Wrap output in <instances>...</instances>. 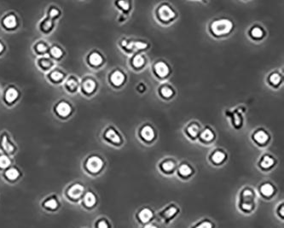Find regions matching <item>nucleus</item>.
<instances>
[{
  "label": "nucleus",
  "instance_id": "1",
  "mask_svg": "<svg viewBox=\"0 0 284 228\" xmlns=\"http://www.w3.org/2000/svg\"><path fill=\"white\" fill-rule=\"evenodd\" d=\"M232 28V24L231 21L227 19H221L216 21L212 24V31L216 35H224L228 33Z\"/></svg>",
  "mask_w": 284,
  "mask_h": 228
},
{
  "label": "nucleus",
  "instance_id": "2",
  "mask_svg": "<svg viewBox=\"0 0 284 228\" xmlns=\"http://www.w3.org/2000/svg\"><path fill=\"white\" fill-rule=\"evenodd\" d=\"M85 194V187L79 183L73 184L67 191V197L69 201L77 203L80 199H82L83 196Z\"/></svg>",
  "mask_w": 284,
  "mask_h": 228
},
{
  "label": "nucleus",
  "instance_id": "3",
  "mask_svg": "<svg viewBox=\"0 0 284 228\" xmlns=\"http://www.w3.org/2000/svg\"><path fill=\"white\" fill-rule=\"evenodd\" d=\"M60 202L56 197H49L41 203V207L50 214L56 213L60 208Z\"/></svg>",
  "mask_w": 284,
  "mask_h": 228
},
{
  "label": "nucleus",
  "instance_id": "4",
  "mask_svg": "<svg viewBox=\"0 0 284 228\" xmlns=\"http://www.w3.org/2000/svg\"><path fill=\"white\" fill-rule=\"evenodd\" d=\"M86 169L88 171L93 174L99 172L103 166V162L102 159L97 156H92L86 162Z\"/></svg>",
  "mask_w": 284,
  "mask_h": 228
},
{
  "label": "nucleus",
  "instance_id": "5",
  "mask_svg": "<svg viewBox=\"0 0 284 228\" xmlns=\"http://www.w3.org/2000/svg\"><path fill=\"white\" fill-rule=\"evenodd\" d=\"M81 200H82L83 207L88 209L94 208V206L96 204V196L92 192H86Z\"/></svg>",
  "mask_w": 284,
  "mask_h": 228
},
{
  "label": "nucleus",
  "instance_id": "6",
  "mask_svg": "<svg viewBox=\"0 0 284 228\" xmlns=\"http://www.w3.org/2000/svg\"><path fill=\"white\" fill-rule=\"evenodd\" d=\"M243 201H242V203L241 205V208L242 209H244L245 211H248V210H251L253 207H254V202H253V193H252L251 191L249 190H246L244 192H243Z\"/></svg>",
  "mask_w": 284,
  "mask_h": 228
},
{
  "label": "nucleus",
  "instance_id": "7",
  "mask_svg": "<svg viewBox=\"0 0 284 228\" xmlns=\"http://www.w3.org/2000/svg\"><path fill=\"white\" fill-rule=\"evenodd\" d=\"M175 16L173 10L167 6V5H163L160 8L159 10V17L163 21L171 20Z\"/></svg>",
  "mask_w": 284,
  "mask_h": 228
},
{
  "label": "nucleus",
  "instance_id": "8",
  "mask_svg": "<svg viewBox=\"0 0 284 228\" xmlns=\"http://www.w3.org/2000/svg\"><path fill=\"white\" fill-rule=\"evenodd\" d=\"M56 112L59 114L60 116H67L70 115L71 112V107L69 103L67 102H60L59 104L56 107Z\"/></svg>",
  "mask_w": 284,
  "mask_h": 228
},
{
  "label": "nucleus",
  "instance_id": "9",
  "mask_svg": "<svg viewBox=\"0 0 284 228\" xmlns=\"http://www.w3.org/2000/svg\"><path fill=\"white\" fill-rule=\"evenodd\" d=\"M153 217V212L149 208H143L139 213V218L142 223L149 222Z\"/></svg>",
  "mask_w": 284,
  "mask_h": 228
},
{
  "label": "nucleus",
  "instance_id": "10",
  "mask_svg": "<svg viewBox=\"0 0 284 228\" xmlns=\"http://www.w3.org/2000/svg\"><path fill=\"white\" fill-rule=\"evenodd\" d=\"M155 72L158 75V76H161V77H164V76H166L169 73V69L167 65L165 63H156L155 66Z\"/></svg>",
  "mask_w": 284,
  "mask_h": 228
},
{
  "label": "nucleus",
  "instance_id": "11",
  "mask_svg": "<svg viewBox=\"0 0 284 228\" xmlns=\"http://www.w3.org/2000/svg\"><path fill=\"white\" fill-rule=\"evenodd\" d=\"M123 46H126L127 49L132 51L142 50V49H145L147 47V45L145 43H142V42H131L129 44H126V41L124 40L122 43Z\"/></svg>",
  "mask_w": 284,
  "mask_h": 228
},
{
  "label": "nucleus",
  "instance_id": "12",
  "mask_svg": "<svg viewBox=\"0 0 284 228\" xmlns=\"http://www.w3.org/2000/svg\"><path fill=\"white\" fill-rule=\"evenodd\" d=\"M141 135L147 141H150V140H152L154 139L155 132H154V130H153L152 127H150L149 126H146L142 129Z\"/></svg>",
  "mask_w": 284,
  "mask_h": 228
},
{
  "label": "nucleus",
  "instance_id": "13",
  "mask_svg": "<svg viewBox=\"0 0 284 228\" xmlns=\"http://www.w3.org/2000/svg\"><path fill=\"white\" fill-rule=\"evenodd\" d=\"M124 79H125V76H124V75L121 72H119V71L114 72L112 74V76H111V81L116 86L121 85L124 82Z\"/></svg>",
  "mask_w": 284,
  "mask_h": 228
},
{
  "label": "nucleus",
  "instance_id": "14",
  "mask_svg": "<svg viewBox=\"0 0 284 228\" xmlns=\"http://www.w3.org/2000/svg\"><path fill=\"white\" fill-rule=\"evenodd\" d=\"M177 212H178L177 208L174 207V206H171L169 208H166L164 211L162 212V215L163 216V218L166 219V220H170V219L172 218L176 215Z\"/></svg>",
  "mask_w": 284,
  "mask_h": 228
},
{
  "label": "nucleus",
  "instance_id": "15",
  "mask_svg": "<svg viewBox=\"0 0 284 228\" xmlns=\"http://www.w3.org/2000/svg\"><path fill=\"white\" fill-rule=\"evenodd\" d=\"M5 176H6V178L8 179L13 181V180H16V179L19 178L20 172L17 169H15V168H10V169H8L6 172H5Z\"/></svg>",
  "mask_w": 284,
  "mask_h": 228
},
{
  "label": "nucleus",
  "instance_id": "16",
  "mask_svg": "<svg viewBox=\"0 0 284 228\" xmlns=\"http://www.w3.org/2000/svg\"><path fill=\"white\" fill-rule=\"evenodd\" d=\"M18 97V92L14 88H10L5 93V100L9 102H13Z\"/></svg>",
  "mask_w": 284,
  "mask_h": 228
},
{
  "label": "nucleus",
  "instance_id": "17",
  "mask_svg": "<svg viewBox=\"0 0 284 228\" xmlns=\"http://www.w3.org/2000/svg\"><path fill=\"white\" fill-rule=\"evenodd\" d=\"M106 137H107V139H109V140H111L112 142L116 143V144H119L120 142L119 136L113 129L108 130V132H106Z\"/></svg>",
  "mask_w": 284,
  "mask_h": 228
},
{
  "label": "nucleus",
  "instance_id": "18",
  "mask_svg": "<svg viewBox=\"0 0 284 228\" xmlns=\"http://www.w3.org/2000/svg\"><path fill=\"white\" fill-rule=\"evenodd\" d=\"M3 25L8 27V28H12L17 26V18L14 16H8L4 18L3 20Z\"/></svg>",
  "mask_w": 284,
  "mask_h": 228
},
{
  "label": "nucleus",
  "instance_id": "19",
  "mask_svg": "<svg viewBox=\"0 0 284 228\" xmlns=\"http://www.w3.org/2000/svg\"><path fill=\"white\" fill-rule=\"evenodd\" d=\"M260 191L263 195L265 196V197H270L273 194L274 188L270 184H264L261 186Z\"/></svg>",
  "mask_w": 284,
  "mask_h": 228
},
{
  "label": "nucleus",
  "instance_id": "20",
  "mask_svg": "<svg viewBox=\"0 0 284 228\" xmlns=\"http://www.w3.org/2000/svg\"><path fill=\"white\" fill-rule=\"evenodd\" d=\"M90 63H92L94 66L99 65L103 62L102 56H100L98 53L94 52L90 56Z\"/></svg>",
  "mask_w": 284,
  "mask_h": 228
},
{
  "label": "nucleus",
  "instance_id": "21",
  "mask_svg": "<svg viewBox=\"0 0 284 228\" xmlns=\"http://www.w3.org/2000/svg\"><path fill=\"white\" fill-rule=\"evenodd\" d=\"M83 87H84V90L86 93H93L94 89H95V87H96V83L94 82L93 79H87L84 82Z\"/></svg>",
  "mask_w": 284,
  "mask_h": 228
},
{
  "label": "nucleus",
  "instance_id": "22",
  "mask_svg": "<svg viewBox=\"0 0 284 228\" xmlns=\"http://www.w3.org/2000/svg\"><path fill=\"white\" fill-rule=\"evenodd\" d=\"M255 139L260 144H264L268 140V135L263 131H259L255 134Z\"/></svg>",
  "mask_w": 284,
  "mask_h": 228
},
{
  "label": "nucleus",
  "instance_id": "23",
  "mask_svg": "<svg viewBox=\"0 0 284 228\" xmlns=\"http://www.w3.org/2000/svg\"><path fill=\"white\" fill-rule=\"evenodd\" d=\"M273 163H274V160L270 157V156L265 155L263 160H262L260 165L264 169H268V168H270V167L273 165Z\"/></svg>",
  "mask_w": 284,
  "mask_h": 228
},
{
  "label": "nucleus",
  "instance_id": "24",
  "mask_svg": "<svg viewBox=\"0 0 284 228\" xmlns=\"http://www.w3.org/2000/svg\"><path fill=\"white\" fill-rule=\"evenodd\" d=\"M95 228H110L109 222L106 219H98L95 222Z\"/></svg>",
  "mask_w": 284,
  "mask_h": 228
},
{
  "label": "nucleus",
  "instance_id": "25",
  "mask_svg": "<svg viewBox=\"0 0 284 228\" xmlns=\"http://www.w3.org/2000/svg\"><path fill=\"white\" fill-rule=\"evenodd\" d=\"M225 158V155L221 152H215L213 155V161L215 163H220L223 162Z\"/></svg>",
  "mask_w": 284,
  "mask_h": 228
},
{
  "label": "nucleus",
  "instance_id": "26",
  "mask_svg": "<svg viewBox=\"0 0 284 228\" xmlns=\"http://www.w3.org/2000/svg\"><path fill=\"white\" fill-rule=\"evenodd\" d=\"M10 165V160L6 155H0V169H7Z\"/></svg>",
  "mask_w": 284,
  "mask_h": 228
},
{
  "label": "nucleus",
  "instance_id": "27",
  "mask_svg": "<svg viewBox=\"0 0 284 228\" xmlns=\"http://www.w3.org/2000/svg\"><path fill=\"white\" fill-rule=\"evenodd\" d=\"M2 146L7 152H12L14 151V146L8 141V139H7L5 136L3 137V140H2Z\"/></svg>",
  "mask_w": 284,
  "mask_h": 228
},
{
  "label": "nucleus",
  "instance_id": "28",
  "mask_svg": "<svg viewBox=\"0 0 284 228\" xmlns=\"http://www.w3.org/2000/svg\"><path fill=\"white\" fill-rule=\"evenodd\" d=\"M192 170L188 165H182L180 168H179V174L183 176H188L191 174Z\"/></svg>",
  "mask_w": 284,
  "mask_h": 228
},
{
  "label": "nucleus",
  "instance_id": "29",
  "mask_svg": "<svg viewBox=\"0 0 284 228\" xmlns=\"http://www.w3.org/2000/svg\"><path fill=\"white\" fill-rule=\"evenodd\" d=\"M201 137H202V139H204L206 141H210L213 139V133L209 129H206L205 131L202 132Z\"/></svg>",
  "mask_w": 284,
  "mask_h": 228
},
{
  "label": "nucleus",
  "instance_id": "30",
  "mask_svg": "<svg viewBox=\"0 0 284 228\" xmlns=\"http://www.w3.org/2000/svg\"><path fill=\"white\" fill-rule=\"evenodd\" d=\"M143 63H144V59L142 58V56L138 55V56H136L134 57V59H133V65L134 66L137 67V68H139V67L142 66Z\"/></svg>",
  "mask_w": 284,
  "mask_h": 228
},
{
  "label": "nucleus",
  "instance_id": "31",
  "mask_svg": "<svg viewBox=\"0 0 284 228\" xmlns=\"http://www.w3.org/2000/svg\"><path fill=\"white\" fill-rule=\"evenodd\" d=\"M198 132L199 127L196 125H191L188 128V132L189 133V135L192 136V137H195L197 135Z\"/></svg>",
  "mask_w": 284,
  "mask_h": 228
},
{
  "label": "nucleus",
  "instance_id": "32",
  "mask_svg": "<svg viewBox=\"0 0 284 228\" xmlns=\"http://www.w3.org/2000/svg\"><path fill=\"white\" fill-rule=\"evenodd\" d=\"M50 52L52 54V56L54 57H56V58H59L63 55V51L58 47H53L51 51H50Z\"/></svg>",
  "mask_w": 284,
  "mask_h": 228
},
{
  "label": "nucleus",
  "instance_id": "33",
  "mask_svg": "<svg viewBox=\"0 0 284 228\" xmlns=\"http://www.w3.org/2000/svg\"><path fill=\"white\" fill-rule=\"evenodd\" d=\"M162 169L166 170V171H171L174 169V163L172 162H166L162 164Z\"/></svg>",
  "mask_w": 284,
  "mask_h": 228
},
{
  "label": "nucleus",
  "instance_id": "34",
  "mask_svg": "<svg viewBox=\"0 0 284 228\" xmlns=\"http://www.w3.org/2000/svg\"><path fill=\"white\" fill-rule=\"evenodd\" d=\"M162 94L166 98H169V97L172 96V91L167 86H164V87H162Z\"/></svg>",
  "mask_w": 284,
  "mask_h": 228
},
{
  "label": "nucleus",
  "instance_id": "35",
  "mask_svg": "<svg viewBox=\"0 0 284 228\" xmlns=\"http://www.w3.org/2000/svg\"><path fill=\"white\" fill-rule=\"evenodd\" d=\"M280 79H281V77L278 75V74H273L272 76L270 77V80L272 84H275L277 85L278 83L280 82Z\"/></svg>",
  "mask_w": 284,
  "mask_h": 228
},
{
  "label": "nucleus",
  "instance_id": "36",
  "mask_svg": "<svg viewBox=\"0 0 284 228\" xmlns=\"http://www.w3.org/2000/svg\"><path fill=\"white\" fill-rule=\"evenodd\" d=\"M252 35L255 37V38H260V37L263 35V32H262V30L260 27H255V28L252 30Z\"/></svg>",
  "mask_w": 284,
  "mask_h": 228
},
{
  "label": "nucleus",
  "instance_id": "37",
  "mask_svg": "<svg viewBox=\"0 0 284 228\" xmlns=\"http://www.w3.org/2000/svg\"><path fill=\"white\" fill-rule=\"evenodd\" d=\"M195 228H213V225L211 222L205 221V222H201L200 224L195 227Z\"/></svg>",
  "mask_w": 284,
  "mask_h": 228
},
{
  "label": "nucleus",
  "instance_id": "38",
  "mask_svg": "<svg viewBox=\"0 0 284 228\" xmlns=\"http://www.w3.org/2000/svg\"><path fill=\"white\" fill-rule=\"evenodd\" d=\"M51 79H54V80H56V81H58L60 79L63 78V74L60 73L58 71H55V72H53L51 75Z\"/></svg>",
  "mask_w": 284,
  "mask_h": 228
},
{
  "label": "nucleus",
  "instance_id": "39",
  "mask_svg": "<svg viewBox=\"0 0 284 228\" xmlns=\"http://www.w3.org/2000/svg\"><path fill=\"white\" fill-rule=\"evenodd\" d=\"M67 85L71 90H74L77 87V82L74 79H70L67 83Z\"/></svg>",
  "mask_w": 284,
  "mask_h": 228
},
{
  "label": "nucleus",
  "instance_id": "40",
  "mask_svg": "<svg viewBox=\"0 0 284 228\" xmlns=\"http://www.w3.org/2000/svg\"><path fill=\"white\" fill-rule=\"evenodd\" d=\"M37 50L39 51L40 52H45L47 50V47L44 44H40L37 47Z\"/></svg>",
  "mask_w": 284,
  "mask_h": 228
},
{
  "label": "nucleus",
  "instance_id": "41",
  "mask_svg": "<svg viewBox=\"0 0 284 228\" xmlns=\"http://www.w3.org/2000/svg\"><path fill=\"white\" fill-rule=\"evenodd\" d=\"M119 4L125 10H127L129 8V3L126 2V1H120V2H119Z\"/></svg>",
  "mask_w": 284,
  "mask_h": 228
},
{
  "label": "nucleus",
  "instance_id": "42",
  "mask_svg": "<svg viewBox=\"0 0 284 228\" xmlns=\"http://www.w3.org/2000/svg\"><path fill=\"white\" fill-rule=\"evenodd\" d=\"M51 27V22L50 20L47 21L46 24H44V28L45 30H49Z\"/></svg>",
  "mask_w": 284,
  "mask_h": 228
},
{
  "label": "nucleus",
  "instance_id": "43",
  "mask_svg": "<svg viewBox=\"0 0 284 228\" xmlns=\"http://www.w3.org/2000/svg\"><path fill=\"white\" fill-rule=\"evenodd\" d=\"M58 14H59V12H58V10H56V9H53V10H50V16L51 17H57Z\"/></svg>",
  "mask_w": 284,
  "mask_h": 228
},
{
  "label": "nucleus",
  "instance_id": "44",
  "mask_svg": "<svg viewBox=\"0 0 284 228\" xmlns=\"http://www.w3.org/2000/svg\"><path fill=\"white\" fill-rule=\"evenodd\" d=\"M156 228V227H155V226L149 225L147 226V227H146V228Z\"/></svg>",
  "mask_w": 284,
  "mask_h": 228
},
{
  "label": "nucleus",
  "instance_id": "45",
  "mask_svg": "<svg viewBox=\"0 0 284 228\" xmlns=\"http://www.w3.org/2000/svg\"><path fill=\"white\" fill-rule=\"evenodd\" d=\"M3 45H2V44L0 43V52H1V51H3Z\"/></svg>",
  "mask_w": 284,
  "mask_h": 228
}]
</instances>
